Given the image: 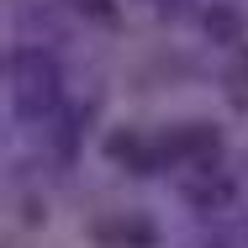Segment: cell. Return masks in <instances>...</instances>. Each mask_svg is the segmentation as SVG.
<instances>
[{
	"label": "cell",
	"mask_w": 248,
	"mask_h": 248,
	"mask_svg": "<svg viewBox=\"0 0 248 248\" xmlns=\"http://www.w3.org/2000/svg\"><path fill=\"white\" fill-rule=\"evenodd\" d=\"M11 79H16V100H21L27 116H43L58 100V69H53L48 53H21L11 63Z\"/></svg>",
	"instance_id": "obj_1"
},
{
	"label": "cell",
	"mask_w": 248,
	"mask_h": 248,
	"mask_svg": "<svg viewBox=\"0 0 248 248\" xmlns=\"http://www.w3.org/2000/svg\"><path fill=\"white\" fill-rule=\"evenodd\" d=\"M206 32L222 37V43H238V37H243V16H238L232 5H211V11H206Z\"/></svg>",
	"instance_id": "obj_2"
},
{
	"label": "cell",
	"mask_w": 248,
	"mask_h": 248,
	"mask_svg": "<svg viewBox=\"0 0 248 248\" xmlns=\"http://www.w3.org/2000/svg\"><path fill=\"white\" fill-rule=\"evenodd\" d=\"M190 201L196 206H227L232 201V185L227 180H211V174H196L190 180Z\"/></svg>",
	"instance_id": "obj_3"
},
{
	"label": "cell",
	"mask_w": 248,
	"mask_h": 248,
	"mask_svg": "<svg viewBox=\"0 0 248 248\" xmlns=\"http://www.w3.org/2000/svg\"><path fill=\"white\" fill-rule=\"evenodd\" d=\"M100 238H116V243H153V232L143 227V222H106V227H95Z\"/></svg>",
	"instance_id": "obj_4"
},
{
	"label": "cell",
	"mask_w": 248,
	"mask_h": 248,
	"mask_svg": "<svg viewBox=\"0 0 248 248\" xmlns=\"http://www.w3.org/2000/svg\"><path fill=\"white\" fill-rule=\"evenodd\" d=\"M180 153H201V158H211L217 153V138H211V127H185V138L174 143Z\"/></svg>",
	"instance_id": "obj_5"
},
{
	"label": "cell",
	"mask_w": 248,
	"mask_h": 248,
	"mask_svg": "<svg viewBox=\"0 0 248 248\" xmlns=\"http://www.w3.org/2000/svg\"><path fill=\"white\" fill-rule=\"evenodd\" d=\"M227 79H232V95H238V100H248V53L232 63V74H227Z\"/></svg>",
	"instance_id": "obj_6"
}]
</instances>
